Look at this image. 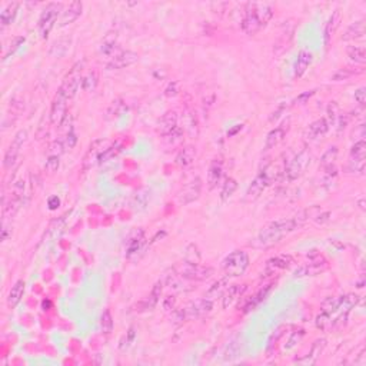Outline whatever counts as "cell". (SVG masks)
<instances>
[{
  "label": "cell",
  "mask_w": 366,
  "mask_h": 366,
  "mask_svg": "<svg viewBox=\"0 0 366 366\" xmlns=\"http://www.w3.org/2000/svg\"><path fill=\"white\" fill-rule=\"evenodd\" d=\"M100 329L103 333H110L113 331V318H112V313L109 309H106L105 312L102 313V318H100Z\"/></svg>",
  "instance_id": "cell-50"
},
{
  "label": "cell",
  "mask_w": 366,
  "mask_h": 366,
  "mask_svg": "<svg viewBox=\"0 0 366 366\" xmlns=\"http://www.w3.org/2000/svg\"><path fill=\"white\" fill-rule=\"evenodd\" d=\"M143 246H145V233L139 230L127 242V256L132 258L133 255H138L143 249Z\"/></svg>",
  "instance_id": "cell-34"
},
{
  "label": "cell",
  "mask_w": 366,
  "mask_h": 366,
  "mask_svg": "<svg viewBox=\"0 0 366 366\" xmlns=\"http://www.w3.org/2000/svg\"><path fill=\"white\" fill-rule=\"evenodd\" d=\"M200 193H202V179L195 178L180 190L179 203L180 205H190L195 200L199 199Z\"/></svg>",
  "instance_id": "cell-13"
},
{
  "label": "cell",
  "mask_w": 366,
  "mask_h": 366,
  "mask_svg": "<svg viewBox=\"0 0 366 366\" xmlns=\"http://www.w3.org/2000/svg\"><path fill=\"white\" fill-rule=\"evenodd\" d=\"M325 348H326V339L322 338V339L315 340L312 348H311V352L307 353L305 358L296 359V362H298V363H302V365H313V363L318 362V359L320 358V355H322L323 351H325Z\"/></svg>",
  "instance_id": "cell-19"
},
{
  "label": "cell",
  "mask_w": 366,
  "mask_h": 366,
  "mask_svg": "<svg viewBox=\"0 0 366 366\" xmlns=\"http://www.w3.org/2000/svg\"><path fill=\"white\" fill-rule=\"evenodd\" d=\"M126 110H127L126 103H125V102H123L122 99H116L112 102V105H110V106L107 107L106 118L109 120L118 119V118H120V116L125 113Z\"/></svg>",
  "instance_id": "cell-36"
},
{
  "label": "cell",
  "mask_w": 366,
  "mask_h": 366,
  "mask_svg": "<svg viewBox=\"0 0 366 366\" xmlns=\"http://www.w3.org/2000/svg\"><path fill=\"white\" fill-rule=\"evenodd\" d=\"M26 139H27L26 130H19L17 133L14 134L13 140H12L10 146L7 147L6 153H5V158H3V166H5L6 170H10V169L14 167V165L17 163V159H19V155H20V149L23 147Z\"/></svg>",
  "instance_id": "cell-9"
},
{
  "label": "cell",
  "mask_w": 366,
  "mask_h": 366,
  "mask_svg": "<svg viewBox=\"0 0 366 366\" xmlns=\"http://www.w3.org/2000/svg\"><path fill=\"white\" fill-rule=\"evenodd\" d=\"M185 126L186 130L189 132L190 136H196L199 132V127H198V118L193 109H187L185 112Z\"/></svg>",
  "instance_id": "cell-40"
},
{
  "label": "cell",
  "mask_w": 366,
  "mask_h": 366,
  "mask_svg": "<svg viewBox=\"0 0 366 366\" xmlns=\"http://www.w3.org/2000/svg\"><path fill=\"white\" fill-rule=\"evenodd\" d=\"M60 205V200L57 196H53V198H50L49 199V207H50V210H54V209H57Z\"/></svg>",
  "instance_id": "cell-63"
},
{
  "label": "cell",
  "mask_w": 366,
  "mask_h": 366,
  "mask_svg": "<svg viewBox=\"0 0 366 366\" xmlns=\"http://www.w3.org/2000/svg\"><path fill=\"white\" fill-rule=\"evenodd\" d=\"M17 9H19V3L17 2H10L7 3L6 6L3 7L2 13H0V22H2V27L9 26L16 17L17 14Z\"/></svg>",
  "instance_id": "cell-33"
},
{
  "label": "cell",
  "mask_w": 366,
  "mask_h": 366,
  "mask_svg": "<svg viewBox=\"0 0 366 366\" xmlns=\"http://www.w3.org/2000/svg\"><path fill=\"white\" fill-rule=\"evenodd\" d=\"M348 57L355 65H363L366 62V52L363 46L348 47Z\"/></svg>",
  "instance_id": "cell-38"
},
{
  "label": "cell",
  "mask_w": 366,
  "mask_h": 366,
  "mask_svg": "<svg viewBox=\"0 0 366 366\" xmlns=\"http://www.w3.org/2000/svg\"><path fill=\"white\" fill-rule=\"evenodd\" d=\"M309 165H311V153L305 149V150H302V152L296 155L289 162V165L285 167V179L287 182H293V180L299 179L300 176L305 174V170H306Z\"/></svg>",
  "instance_id": "cell-7"
},
{
  "label": "cell",
  "mask_w": 366,
  "mask_h": 366,
  "mask_svg": "<svg viewBox=\"0 0 366 366\" xmlns=\"http://www.w3.org/2000/svg\"><path fill=\"white\" fill-rule=\"evenodd\" d=\"M23 107H25L23 100H19L17 98H13V99H12L10 106H9V109H7L5 118H3V129H6V127L13 125L14 122H16V119H17V118L20 116V113H22Z\"/></svg>",
  "instance_id": "cell-23"
},
{
  "label": "cell",
  "mask_w": 366,
  "mask_h": 366,
  "mask_svg": "<svg viewBox=\"0 0 366 366\" xmlns=\"http://www.w3.org/2000/svg\"><path fill=\"white\" fill-rule=\"evenodd\" d=\"M212 267L209 266H202L199 263H192V262H183L179 267V275L180 278L186 280H195V282H202V280L209 279L213 275Z\"/></svg>",
  "instance_id": "cell-8"
},
{
  "label": "cell",
  "mask_w": 366,
  "mask_h": 366,
  "mask_svg": "<svg viewBox=\"0 0 366 366\" xmlns=\"http://www.w3.org/2000/svg\"><path fill=\"white\" fill-rule=\"evenodd\" d=\"M273 17V6L269 3H246L242 30L249 36L256 34Z\"/></svg>",
  "instance_id": "cell-2"
},
{
  "label": "cell",
  "mask_w": 366,
  "mask_h": 366,
  "mask_svg": "<svg viewBox=\"0 0 366 366\" xmlns=\"http://www.w3.org/2000/svg\"><path fill=\"white\" fill-rule=\"evenodd\" d=\"M222 175H223V163H222V160H212V163L209 166V170H207V186H209V189H215L219 185Z\"/></svg>",
  "instance_id": "cell-25"
},
{
  "label": "cell",
  "mask_w": 366,
  "mask_h": 366,
  "mask_svg": "<svg viewBox=\"0 0 366 366\" xmlns=\"http://www.w3.org/2000/svg\"><path fill=\"white\" fill-rule=\"evenodd\" d=\"M328 130H329V125H328L326 120L318 119L309 125V127L306 129V133H305V138L307 140H313V142L315 140H320L322 138H325Z\"/></svg>",
  "instance_id": "cell-20"
},
{
  "label": "cell",
  "mask_w": 366,
  "mask_h": 366,
  "mask_svg": "<svg viewBox=\"0 0 366 366\" xmlns=\"http://www.w3.org/2000/svg\"><path fill=\"white\" fill-rule=\"evenodd\" d=\"M120 150V146L119 145H112V146L106 147L103 152H102V155L99 156V165H102V163H106V162H109V160H112L114 158V156H118V153H119Z\"/></svg>",
  "instance_id": "cell-51"
},
{
  "label": "cell",
  "mask_w": 366,
  "mask_h": 366,
  "mask_svg": "<svg viewBox=\"0 0 366 366\" xmlns=\"http://www.w3.org/2000/svg\"><path fill=\"white\" fill-rule=\"evenodd\" d=\"M70 45H72V37H69V36L60 37L59 40H56L53 45H52L50 50H49V54H50L52 57H54V59H62V57H65L67 52H69Z\"/></svg>",
  "instance_id": "cell-27"
},
{
  "label": "cell",
  "mask_w": 366,
  "mask_h": 366,
  "mask_svg": "<svg viewBox=\"0 0 366 366\" xmlns=\"http://www.w3.org/2000/svg\"><path fill=\"white\" fill-rule=\"evenodd\" d=\"M303 336H305V331H303V329L293 332L292 335H291L289 340L286 342V345H285V349H286V351H291V349H293V348L296 346L300 340H302V338H303Z\"/></svg>",
  "instance_id": "cell-54"
},
{
  "label": "cell",
  "mask_w": 366,
  "mask_h": 366,
  "mask_svg": "<svg viewBox=\"0 0 366 366\" xmlns=\"http://www.w3.org/2000/svg\"><path fill=\"white\" fill-rule=\"evenodd\" d=\"M213 309V300L203 298V299L196 300L190 303L189 306L185 307L183 311L179 312L180 320H190V319H198L200 316L206 315Z\"/></svg>",
  "instance_id": "cell-11"
},
{
  "label": "cell",
  "mask_w": 366,
  "mask_h": 366,
  "mask_svg": "<svg viewBox=\"0 0 366 366\" xmlns=\"http://www.w3.org/2000/svg\"><path fill=\"white\" fill-rule=\"evenodd\" d=\"M292 265V258L287 255H279L266 262V273L269 275H276L278 272H282Z\"/></svg>",
  "instance_id": "cell-21"
},
{
  "label": "cell",
  "mask_w": 366,
  "mask_h": 366,
  "mask_svg": "<svg viewBox=\"0 0 366 366\" xmlns=\"http://www.w3.org/2000/svg\"><path fill=\"white\" fill-rule=\"evenodd\" d=\"M287 326L286 325H280L279 328H276V331L272 333V336L269 338V342H267V353H271L276 348L278 342L280 340V338L286 333Z\"/></svg>",
  "instance_id": "cell-48"
},
{
  "label": "cell",
  "mask_w": 366,
  "mask_h": 366,
  "mask_svg": "<svg viewBox=\"0 0 366 366\" xmlns=\"http://www.w3.org/2000/svg\"><path fill=\"white\" fill-rule=\"evenodd\" d=\"M25 42H26V39H25L23 36H16V37H13L12 42H10V46H9V49H7V52L5 53V57H3V59H7L10 54H13L17 49H20V46H22Z\"/></svg>",
  "instance_id": "cell-55"
},
{
  "label": "cell",
  "mask_w": 366,
  "mask_h": 366,
  "mask_svg": "<svg viewBox=\"0 0 366 366\" xmlns=\"http://www.w3.org/2000/svg\"><path fill=\"white\" fill-rule=\"evenodd\" d=\"M138 60H139V54L136 52L123 50V52L114 54L113 57L110 59V62L107 63V69L109 70H120V69H125L127 66H132Z\"/></svg>",
  "instance_id": "cell-14"
},
{
  "label": "cell",
  "mask_w": 366,
  "mask_h": 366,
  "mask_svg": "<svg viewBox=\"0 0 366 366\" xmlns=\"http://www.w3.org/2000/svg\"><path fill=\"white\" fill-rule=\"evenodd\" d=\"M355 73H359V72H353V70H349V69H342V70H339V72H336V73L333 74L332 79L335 80V82H339V80H346V79H349V78H352Z\"/></svg>",
  "instance_id": "cell-58"
},
{
  "label": "cell",
  "mask_w": 366,
  "mask_h": 366,
  "mask_svg": "<svg viewBox=\"0 0 366 366\" xmlns=\"http://www.w3.org/2000/svg\"><path fill=\"white\" fill-rule=\"evenodd\" d=\"M359 296H358V295H353V293H349V295H345V296H340L339 311L349 313V311H351L353 306H356V305L359 303Z\"/></svg>",
  "instance_id": "cell-42"
},
{
  "label": "cell",
  "mask_w": 366,
  "mask_h": 366,
  "mask_svg": "<svg viewBox=\"0 0 366 366\" xmlns=\"http://www.w3.org/2000/svg\"><path fill=\"white\" fill-rule=\"evenodd\" d=\"M313 56L311 52L307 50H300L298 53V59L293 65V76L295 78H302L303 74L306 73V70L309 69V66L312 65Z\"/></svg>",
  "instance_id": "cell-22"
},
{
  "label": "cell",
  "mask_w": 366,
  "mask_h": 366,
  "mask_svg": "<svg viewBox=\"0 0 366 366\" xmlns=\"http://www.w3.org/2000/svg\"><path fill=\"white\" fill-rule=\"evenodd\" d=\"M336 158H338V147L336 146L329 147L326 152L323 153V156L320 158V166L323 167V169H326V167L329 166H333Z\"/></svg>",
  "instance_id": "cell-46"
},
{
  "label": "cell",
  "mask_w": 366,
  "mask_h": 366,
  "mask_svg": "<svg viewBox=\"0 0 366 366\" xmlns=\"http://www.w3.org/2000/svg\"><path fill=\"white\" fill-rule=\"evenodd\" d=\"M25 189H26V182L23 179H19L14 182L12 192L9 196V200L3 199V219L13 218L16 213L19 212L20 207L23 205V198H25Z\"/></svg>",
  "instance_id": "cell-5"
},
{
  "label": "cell",
  "mask_w": 366,
  "mask_h": 366,
  "mask_svg": "<svg viewBox=\"0 0 366 366\" xmlns=\"http://www.w3.org/2000/svg\"><path fill=\"white\" fill-rule=\"evenodd\" d=\"M328 267V262L323 258L312 260L311 263H306L299 269L295 271V278H306V276H316L322 273Z\"/></svg>",
  "instance_id": "cell-16"
},
{
  "label": "cell",
  "mask_w": 366,
  "mask_h": 366,
  "mask_svg": "<svg viewBox=\"0 0 366 366\" xmlns=\"http://www.w3.org/2000/svg\"><path fill=\"white\" fill-rule=\"evenodd\" d=\"M60 12H62V5L60 3H49L43 9L40 14L39 22H37V30L42 39H47L50 32L53 30L54 25L57 22Z\"/></svg>",
  "instance_id": "cell-6"
},
{
  "label": "cell",
  "mask_w": 366,
  "mask_h": 366,
  "mask_svg": "<svg viewBox=\"0 0 366 366\" xmlns=\"http://www.w3.org/2000/svg\"><path fill=\"white\" fill-rule=\"evenodd\" d=\"M83 66H85V62H78L76 65H73V67L65 76V79H63L62 85H60L57 92L60 94H63L67 100L73 99L76 93H78V90H79L82 80H83V78H82Z\"/></svg>",
  "instance_id": "cell-3"
},
{
  "label": "cell",
  "mask_w": 366,
  "mask_h": 366,
  "mask_svg": "<svg viewBox=\"0 0 366 366\" xmlns=\"http://www.w3.org/2000/svg\"><path fill=\"white\" fill-rule=\"evenodd\" d=\"M63 143H65L66 150H70V149H73V147L76 146V143H78V136H76V133H74L73 127H70L69 132L66 133V136L63 138Z\"/></svg>",
  "instance_id": "cell-56"
},
{
  "label": "cell",
  "mask_w": 366,
  "mask_h": 366,
  "mask_svg": "<svg viewBox=\"0 0 366 366\" xmlns=\"http://www.w3.org/2000/svg\"><path fill=\"white\" fill-rule=\"evenodd\" d=\"M149 200H150V192L147 189H142L134 195L132 206H133L134 210H143L149 205Z\"/></svg>",
  "instance_id": "cell-39"
},
{
  "label": "cell",
  "mask_w": 366,
  "mask_h": 366,
  "mask_svg": "<svg viewBox=\"0 0 366 366\" xmlns=\"http://www.w3.org/2000/svg\"><path fill=\"white\" fill-rule=\"evenodd\" d=\"M178 113L175 110H170V112H166V113L162 116V119L159 120V132L163 136L166 134L172 133L175 129L178 127Z\"/></svg>",
  "instance_id": "cell-26"
},
{
  "label": "cell",
  "mask_w": 366,
  "mask_h": 366,
  "mask_svg": "<svg viewBox=\"0 0 366 366\" xmlns=\"http://www.w3.org/2000/svg\"><path fill=\"white\" fill-rule=\"evenodd\" d=\"M313 94H315V90H311V92H307V93L300 94L299 98L296 99V102H298V103H300V102H305V100L309 99V98H311V96H313Z\"/></svg>",
  "instance_id": "cell-64"
},
{
  "label": "cell",
  "mask_w": 366,
  "mask_h": 366,
  "mask_svg": "<svg viewBox=\"0 0 366 366\" xmlns=\"http://www.w3.org/2000/svg\"><path fill=\"white\" fill-rule=\"evenodd\" d=\"M340 307V296H329L326 299L322 302V306H320V311L325 313H336L339 311Z\"/></svg>",
  "instance_id": "cell-41"
},
{
  "label": "cell",
  "mask_w": 366,
  "mask_h": 366,
  "mask_svg": "<svg viewBox=\"0 0 366 366\" xmlns=\"http://www.w3.org/2000/svg\"><path fill=\"white\" fill-rule=\"evenodd\" d=\"M225 359L226 360H232L233 358H236L239 355V343L236 340H233L229 343V346L226 348V353H225Z\"/></svg>",
  "instance_id": "cell-57"
},
{
  "label": "cell",
  "mask_w": 366,
  "mask_h": 366,
  "mask_svg": "<svg viewBox=\"0 0 366 366\" xmlns=\"http://www.w3.org/2000/svg\"><path fill=\"white\" fill-rule=\"evenodd\" d=\"M351 159L365 160L366 159V143L365 140L355 142V145L351 149Z\"/></svg>",
  "instance_id": "cell-49"
},
{
  "label": "cell",
  "mask_w": 366,
  "mask_h": 366,
  "mask_svg": "<svg viewBox=\"0 0 366 366\" xmlns=\"http://www.w3.org/2000/svg\"><path fill=\"white\" fill-rule=\"evenodd\" d=\"M116 39H118V34L110 32L105 36V39L102 42V46H100V52L103 54H112L114 52V47H116Z\"/></svg>",
  "instance_id": "cell-44"
},
{
  "label": "cell",
  "mask_w": 366,
  "mask_h": 366,
  "mask_svg": "<svg viewBox=\"0 0 366 366\" xmlns=\"http://www.w3.org/2000/svg\"><path fill=\"white\" fill-rule=\"evenodd\" d=\"M162 291H163V282L159 280V282L155 283L153 289H152V292L149 293V296L142 302V311H152L158 305V302H159Z\"/></svg>",
  "instance_id": "cell-29"
},
{
  "label": "cell",
  "mask_w": 366,
  "mask_h": 366,
  "mask_svg": "<svg viewBox=\"0 0 366 366\" xmlns=\"http://www.w3.org/2000/svg\"><path fill=\"white\" fill-rule=\"evenodd\" d=\"M25 287H26V285H25L23 280H17L14 283L10 289V292H9V296H7V306L16 307L19 305L23 295H25Z\"/></svg>",
  "instance_id": "cell-30"
},
{
  "label": "cell",
  "mask_w": 366,
  "mask_h": 366,
  "mask_svg": "<svg viewBox=\"0 0 366 366\" xmlns=\"http://www.w3.org/2000/svg\"><path fill=\"white\" fill-rule=\"evenodd\" d=\"M227 286H229V276H225L223 279L215 282L212 286L207 289L205 298H207V299H210V300L216 299V298H219V296H222V295L225 293V291L227 289Z\"/></svg>",
  "instance_id": "cell-35"
},
{
  "label": "cell",
  "mask_w": 366,
  "mask_h": 366,
  "mask_svg": "<svg viewBox=\"0 0 366 366\" xmlns=\"http://www.w3.org/2000/svg\"><path fill=\"white\" fill-rule=\"evenodd\" d=\"M353 136H355V138L358 136L356 142H359V140H365L363 139V138H365V125H359V126H358V129L353 132Z\"/></svg>",
  "instance_id": "cell-62"
},
{
  "label": "cell",
  "mask_w": 366,
  "mask_h": 366,
  "mask_svg": "<svg viewBox=\"0 0 366 366\" xmlns=\"http://www.w3.org/2000/svg\"><path fill=\"white\" fill-rule=\"evenodd\" d=\"M287 129H289V122H285L283 125H280V126L275 127L273 130H271L267 133L266 140H265V150H271L273 147L278 146L280 142L285 139Z\"/></svg>",
  "instance_id": "cell-18"
},
{
  "label": "cell",
  "mask_w": 366,
  "mask_h": 366,
  "mask_svg": "<svg viewBox=\"0 0 366 366\" xmlns=\"http://www.w3.org/2000/svg\"><path fill=\"white\" fill-rule=\"evenodd\" d=\"M236 189H238V182L232 179V178L226 179L225 183H223V186H222V190H220V199L223 200V202L230 199L233 196V193L236 192Z\"/></svg>",
  "instance_id": "cell-43"
},
{
  "label": "cell",
  "mask_w": 366,
  "mask_h": 366,
  "mask_svg": "<svg viewBox=\"0 0 366 366\" xmlns=\"http://www.w3.org/2000/svg\"><path fill=\"white\" fill-rule=\"evenodd\" d=\"M196 158V150L193 146H185L180 149L179 153L176 155V165L180 167H187L193 163V160Z\"/></svg>",
  "instance_id": "cell-32"
},
{
  "label": "cell",
  "mask_w": 366,
  "mask_h": 366,
  "mask_svg": "<svg viewBox=\"0 0 366 366\" xmlns=\"http://www.w3.org/2000/svg\"><path fill=\"white\" fill-rule=\"evenodd\" d=\"M12 236V227L7 226L6 222H3V229H2V242H6Z\"/></svg>",
  "instance_id": "cell-60"
},
{
  "label": "cell",
  "mask_w": 366,
  "mask_h": 366,
  "mask_svg": "<svg viewBox=\"0 0 366 366\" xmlns=\"http://www.w3.org/2000/svg\"><path fill=\"white\" fill-rule=\"evenodd\" d=\"M271 291H272V285H266V286L260 287L259 291L255 293L251 299L247 300V303L245 305V307H243V309H245V313L255 311V309L259 306L260 303H262V302H263V300L266 299L267 296H269Z\"/></svg>",
  "instance_id": "cell-28"
},
{
  "label": "cell",
  "mask_w": 366,
  "mask_h": 366,
  "mask_svg": "<svg viewBox=\"0 0 366 366\" xmlns=\"http://www.w3.org/2000/svg\"><path fill=\"white\" fill-rule=\"evenodd\" d=\"M246 286L245 285H232V286H227V289L225 291V293L222 295V307L227 309L230 307L242 296V293L245 292Z\"/></svg>",
  "instance_id": "cell-24"
},
{
  "label": "cell",
  "mask_w": 366,
  "mask_h": 366,
  "mask_svg": "<svg viewBox=\"0 0 366 366\" xmlns=\"http://www.w3.org/2000/svg\"><path fill=\"white\" fill-rule=\"evenodd\" d=\"M98 83H99V76L96 72H90L87 73L83 80H82V87L85 92H93L94 89L98 87Z\"/></svg>",
  "instance_id": "cell-47"
},
{
  "label": "cell",
  "mask_w": 366,
  "mask_h": 366,
  "mask_svg": "<svg viewBox=\"0 0 366 366\" xmlns=\"http://www.w3.org/2000/svg\"><path fill=\"white\" fill-rule=\"evenodd\" d=\"M340 19H342V16H340V10H335L332 14H331V17H329V20H328L326 26H325V45H329V42H331V39L333 37V34H335V32L338 30V27H339V23H340Z\"/></svg>",
  "instance_id": "cell-31"
},
{
  "label": "cell",
  "mask_w": 366,
  "mask_h": 366,
  "mask_svg": "<svg viewBox=\"0 0 366 366\" xmlns=\"http://www.w3.org/2000/svg\"><path fill=\"white\" fill-rule=\"evenodd\" d=\"M355 102L359 105V106H365L366 103V89L365 87H359L356 92H355Z\"/></svg>",
  "instance_id": "cell-59"
},
{
  "label": "cell",
  "mask_w": 366,
  "mask_h": 366,
  "mask_svg": "<svg viewBox=\"0 0 366 366\" xmlns=\"http://www.w3.org/2000/svg\"><path fill=\"white\" fill-rule=\"evenodd\" d=\"M222 266H223V272L226 273V276L229 278L242 276L249 267V256L243 251H233L225 258Z\"/></svg>",
  "instance_id": "cell-4"
},
{
  "label": "cell",
  "mask_w": 366,
  "mask_h": 366,
  "mask_svg": "<svg viewBox=\"0 0 366 366\" xmlns=\"http://www.w3.org/2000/svg\"><path fill=\"white\" fill-rule=\"evenodd\" d=\"M67 102L69 100L63 94H60L59 92L54 96L53 102H52V107H50V123L53 126H62V123L66 119Z\"/></svg>",
  "instance_id": "cell-12"
},
{
  "label": "cell",
  "mask_w": 366,
  "mask_h": 366,
  "mask_svg": "<svg viewBox=\"0 0 366 366\" xmlns=\"http://www.w3.org/2000/svg\"><path fill=\"white\" fill-rule=\"evenodd\" d=\"M165 94H166L167 98L176 96V94H178V85H176V83H170V85L167 86L166 90H165Z\"/></svg>",
  "instance_id": "cell-61"
},
{
  "label": "cell",
  "mask_w": 366,
  "mask_h": 366,
  "mask_svg": "<svg viewBox=\"0 0 366 366\" xmlns=\"http://www.w3.org/2000/svg\"><path fill=\"white\" fill-rule=\"evenodd\" d=\"M60 166V156L56 155H49L46 163H45V172L47 175H54L59 170Z\"/></svg>",
  "instance_id": "cell-52"
},
{
  "label": "cell",
  "mask_w": 366,
  "mask_h": 366,
  "mask_svg": "<svg viewBox=\"0 0 366 366\" xmlns=\"http://www.w3.org/2000/svg\"><path fill=\"white\" fill-rule=\"evenodd\" d=\"M105 145H106V142L103 139H98L94 140L93 143L90 145V147L87 149L86 155H85V158H83V162H82V167H83V170L86 172V170H89V169H92V167L99 162V156L102 155V152L106 149L105 147Z\"/></svg>",
  "instance_id": "cell-15"
},
{
  "label": "cell",
  "mask_w": 366,
  "mask_h": 366,
  "mask_svg": "<svg viewBox=\"0 0 366 366\" xmlns=\"http://www.w3.org/2000/svg\"><path fill=\"white\" fill-rule=\"evenodd\" d=\"M338 118H339V107L336 105V102H331L329 106H328V119L325 120H326L329 126H333V125H336Z\"/></svg>",
  "instance_id": "cell-53"
},
{
  "label": "cell",
  "mask_w": 366,
  "mask_h": 366,
  "mask_svg": "<svg viewBox=\"0 0 366 366\" xmlns=\"http://www.w3.org/2000/svg\"><path fill=\"white\" fill-rule=\"evenodd\" d=\"M363 34H365V25H363V20H359V22H355L348 27L346 33L343 36V40L360 39V37H363Z\"/></svg>",
  "instance_id": "cell-37"
},
{
  "label": "cell",
  "mask_w": 366,
  "mask_h": 366,
  "mask_svg": "<svg viewBox=\"0 0 366 366\" xmlns=\"http://www.w3.org/2000/svg\"><path fill=\"white\" fill-rule=\"evenodd\" d=\"M83 12V3L82 2H72L69 6L62 12L59 20V27H65L67 25H72L74 20L79 19V16Z\"/></svg>",
  "instance_id": "cell-17"
},
{
  "label": "cell",
  "mask_w": 366,
  "mask_h": 366,
  "mask_svg": "<svg viewBox=\"0 0 366 366\" xmlns=\"http://www.w3.org/2000/svg\"><path fill=\"white\" fill-rule=\"evenodd\" d=\"M273 179V172H272V167H266V169H263L262 172H260L255 179L251 182V185H249V189H247L246 192V199L247 200H255L259 198L260 195L263 193V190L266 189L269 185H271V182H272Z\"/></svg>",
  "instance_id": "cell-10"
},
{
  "label": "cell",
  "mask_w": 366,
  "mask_h": 366,
  "mask_svg": "<svg viewBox=\"0 0 366 366\" xmlns=\"http://www.w3.org/2000/svg\"><path fill=\"white\" fill-rule=\"evenodd\" d=\"M315 323H316V328H318V329L323 331V332H326V331H329V329H332L333 326L332 315H329V313H325L320 311L319 315L316 316Z\"/></svg>",
  "instance_id": "cell-45"
},
{
  "label": "cell",
  "mask_w": 366,
  "mask_h": 366,
  "mask_svg": "<svg viewBox=\"0 0 366 366\" xmlns=\"http://www.w3.org/2000/svg\"><path fill=\"white\" fill-rule=\"evenodd\" d=\"M306 220V215L303 212L298 215V216H295V218H291V219L275 220V222L269 223L267 226L263 227L258 233V236L253 239L251 245L253 247H259V249H267V247L275 246L286 235H289L293 230H296V229H299L300 226H303Z\"/></svg>",
  "instance_id": "cell-1"
}]
</instances>
